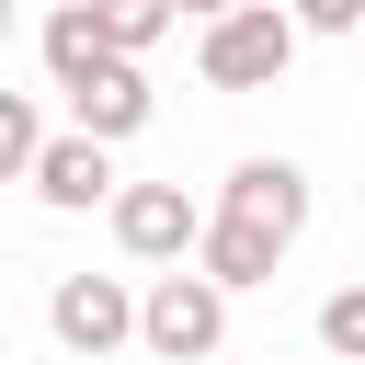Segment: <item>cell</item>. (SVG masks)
Here are the masks:
<instances>
[{
	"instance_id": "cell-7",
	"label": "cell",
	"mask_w": 365,
	"mask_h": 365,
	"mask_svg": "<svg viewBox=\"0 0 365 365\" xmlns=\"http://www.w3.org/2000/svg\"><path fill=\"white\" fill-rule=\"evenodd\" d=\"M274 262H285V240H274V228H251V217H228V205L205 217V251H194V274H217V285L240 297V285H274Z\"/></svg>"
},
{
	"instance_id": "cell-1",
	"label": "cell",
	"mask_w": 365,
	"mask_h": 365,
	"mask_svg": "<svg viewBox=\"0 0 365 365\" xmlns=\"http://www.w3.org/2000/svg\"><path fill=\"white\" fill-rule=\"evenodd\" d=\"M194 68H205L217 91H274V80L297 68V11H285V0H240V11H217L205 46H194Z\"/></svg>"
},
{
	"instance_id": "cell-4",
	"label": "cell",
	"mask_w": 365,
	"mask_h": 365,
	"mask_svg": "<svg viewBox=\"0 0 365 365\" xmlns=\"http://www.w3.org/2000/svg\"><path fill=\"white\" fill-rule=\"evenodd\" d=\"M114 240H125V262H194L205 251V205L182 182H125L114 194Z\"/></svg>"
},
{
	"instance_id": "cell-10",
	"label": "cell",
	"mask_w": 365,
	"mask_h": 365,
	"mask_svg": "<svg viewBox=\"0 0 365 365\" xmlns=\"http://www.w3.org/2000/svg\"><path fill=\"white\" fill-rule=\"evenodd\" d=\"M91 23H103V46H114V57H148L182 11H171V0H91Z\"/></svg>"
},
{
	"instance_id": "cell-11",
	"label": "cell",
	"mask_w": 365,
	"mask_h": 365,
	"mask_svg": "<svg viewBox=\"0 0 365 365\" xmlns=\"http://www.w3.org/2000/svg\"><path fill=\"white\" fill-rule=\"evenodd\" d=\"M46 160V125H34V91H0V182H34Z\"/></svg>"
},
{
	"instance_id": "cell-13",
	"label": "cell",
	"mask_w": 365,
	"mask_h": 365,
	"mask_svg": "<svg viewBox=\"0 0 365 365\" xmlns=\"http://www.w3.org/2000/svg\"><path fill=\"white\" fill-rule=\"evenodd\" d=\"M297 34H365V0H285Z\"/></svg>"
},
{
	"instance_id": "cell-2",
	"label": "cell",
	"mask_w": 365,
	"mask_h": 365,
	"mask_svg": "<svg viewBox=\"0 0 365 365\" xmlns=\"http://www.w3.org/2000/svg\"><path fill=\"white\" fill-rule=\"evenodd\" d=\"M137 342H148L160 365H205V354L228 342V285L194 274V262L148 274V297H137Z\"/></svg>"
},
{
	"instance_id": "cell-8",
	"label": "cell",
	"mask_w": 365,
	"mask_h": 365,
	"mask_svg": "<svg viewBox=\"0 0 365 365\" xmlns=\"http://www.w3.org/2000/svg\"><path fill=\"white\" fill-rule=\"evenodd\" d=\"M68 114H80V137H103V148H114V137H137V125H148V68H137V57H114L91 91H68Z\"/></svg>"
},
{
	"instance_id": "cell-12",
	"label": "cell",
	"mask_w": 365,
	"mask_h": 365,
	"mask_svg": "<svg viewBox=\"0 0 365 365\" xmlns=\"http://www.w3.org/2000/svg\"><path fill=\"white\" fill-rule=\"evenodd\" d=\"M319 354L331 365H365V285H331L319 297Z\"/></svg>"
},
{
	"instance_id": "cell-6",
	"label": "cell",
	"mask_w": 365,
	"mask_h": 365,
	"mask_svg": "<svg viewBox=\"0 0 365 365\" xmlns=\"http://www.w3.org/2000/svg\"><path fill=\"white\" fill-rule=\"evenodd\" d=\"M217 205H228V217H251V228H274V240L297 251V228H308V171H297V160H240Z\"/></svg>"
},
{
	"instance_id": "cell-5",
	"label": "cell",
	"mask_w": 365,
	"mask_h": 365,
	"mask_svg": "<svg viewBox=\"0 0 365 365\" xmlns=\"http://www.w3.org/2000/svg\"><path fill=\"white\" fill-rule=\"evenodd\" d=\"M34 194H46L57 217H80V205H114L125 182H114V148L68 125V137H46V160H34Z\"/></svg>"
},
{
	"instance_id": "cell-3",
	"label": "cell",
	"mask_w": 365,
	"mask_h": 365,
	"mask_svg": "<svg viewBox=\"0 0 365 365\" xmlns=\"http://www.w3.org/2000/svg\"><path fill=\"white\" fill-rule=\"evenodd\" d=\"M46 331L68 342V354H125L137 342V285L125 274H57V297H46Z\"/></svg>"
},
{
	"instance_id": "cell-9",
	"label": "cell",
	"mask_w": 365,
	"mask_h": 365,
	"mask_svg": "<svg viewBox=\"0 0 365 365\" xmlns=\"http://www.w3.org/2000/svg\"><path fill=\"white\" fill-rule=\"evenodd\" d=\"M103 68H114V46H103V23H91V0H68V11L46 23V80H57V91H91Z\"/></svg>"
},
{
	"instance_id": "cell-15",
	"label": "cell",
	"mask_w": 365,
	"mask_h": 365,
	"mask_svg": "<svg viewBox=\"0 0 365 365\" xmlns=\"http://www.w3.org/2000/svg\"><path fill=\"white\" fill-rule=\"evenodd\" d=\"M0 34H11V0H0Z\"/></svg>"
},
{
	"instance_id": "cell-14",
	"label": "cell",
	"mask_w": 365,
	"mask_h": 365,
	"mask_svg": "<svg viewBox=\"0 0 365 365\" xmlns=\"http://www.w3.org/2000/svg\"><path fill=\"white\" fill-rule=\"evenodd\" d=\"M171 11H182V23H217V11H240V0H171Z\"/></svg>"
}]
</instances>
